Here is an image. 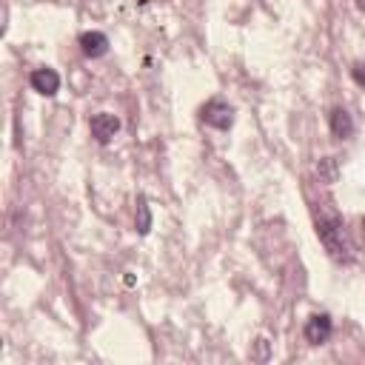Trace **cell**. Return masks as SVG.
Listing matches in <instances>:
<instances>
[{
	"label": "cell",
	"mask_w": 365,
	"mask_h": 365,
	"mask_svg": "<svg viewBox=\"0 0 365 365\" xmlns=\"http://www.w3.org/2000/svg\"><path fill=\"white\" fill-rule=\"evenodd\" d=\"M314 225H317V237H319V242L325 245V251H328L336 262H351V259H354V254H351V242H348V237H345L342 217H339L334 208L319 205V208H317V220H314Z\"/></svg>",
	"instance_id": "1"
},
{
	"label": "cell",
	"mask_w": 365,
	"mask_h": 365,
	"mask_svg": "<svg viewBox=\"0 0 365 365\" xmlns=\"http://www.w3.org/2000/svg\"><path fill=\"white\" fill-rule=\"evenodd\" d=\"M200 117H202V123H208L211 128L225 131V128H231V123H234V108H231L225 100H208V103L200 108Z\"/></svg>",
	"instance_id": "2"
},
{
	"label": "cell",
	"mask_w": 365,
	"mask_h": 365,
	"mask_svg": "<svg viewBox=\"0 0 365 365\" xmlns=\"http://www.w3.org/2000/svg\"><path fill=\"white\" fill-rule=\"evenodd\" d=\"M88 128H91V137H94L97 143H108V140L120 131V120H117L114 114H108V111H100V114L91 117Z\"/></svg>",
	"instance_id": "3"
},
{
	"label": "cell",
	"mask_w": 365,
	"mask_h": 365,
	"mask_svg": "<svg viewBox=\"0 0 365 365\" xmlns=\"http://www.w3.org/2000/svg\"><path fill=\"white\" fill-rule=\"evenodd\" d=\"M29 83H31V88H34L37 94L51 97V94H57V88H60V74H57L54 68H34L31 77H29Z\"/></svg>",
	"instance_id": "4"
},
{
	"label": "cell",
	"mask_w": 365,
	"mask_h": 365,
	"mask_svg": "<svg viewBox=\"0 0 365 365\" xmlns=\"http://www.w3.org/2000/svg\"><path fill=\"white\" fill-rule=\"evenodd\" d=\"M331 331H334V322H331L328 314H314V317L305 322V339H308L311 345H322V342L331 336Z\"/></svg>",
	"instance_id": "5"
},
{
	"label": "cell",
	"mask_w": 365,
	"mask_h": 365,
	"mask_svg": "<svg viewBox=\"0 0 365 365\" xmlns=\"http://www.w3.org/2000/svg\"><path fill=\"white\" fill-rule=\"evenodd\" d=\"M80 51L86 57H91V60L103 57L108 51V37L103 31H86V34H80Z\"/></svg>",
	"instance_id": "6"
},
{
	"label": "cell",
	"mask_w": 365,
	"mask_h": 365,
	"mask_svg": "<svg viewBox=\"0 0 365 365\" xmlns=\"http://www.w3.org/2000/svg\"><path fill=\"white\" fill-rule=\"evenodd\" d=\"M328 123H331V134L339 137V140H345V137L354 134V120H351V114L345 108H334L331 117H328Z\"/></svg>",
	"instance_id": "7"
},
{
	"label": "cell",
	"mask_w": 365,
	"mask_h": 365,
	"mask_svg": "<svg viewBox=\"0 0 365 365\" xmlns=\"http://www.w3.org/2000/svg\"><path fill=\"white\" fill-rule=\"evenodd\" d=\"M148 228H151V211H148V202L140 197L137 200V231L148 234Z\"/></svg>",
	"instance_id": "8"
},
{
	"label": "cell",
	"mask_w": 365,
	"mask_h": 365,
	"mask_svg": "<svg viewBox=\"0 0 365 365\" xmlns=\"http://www.w3.org/2000/svg\"><path fill=\"white\" fill-rule=\"evenodd\" d=\"M317 171H319V177H325L328 182H334V177H336V163H334L331 157H325V160H319Z\"/></svg>",
	"instance_id": "9"
},
{
	"label": "cell",
	"mask_w": 365,
	"mask_h": 365,
	"mask_svg": "<svg viewBox=\"0 0 365 365\" xmlns=\"http://www.w3.org/2000/svg\"><path fill=\"white\" fill-rule=\"evenodd\" d=\"M351 77H354L359 86H365V63H354V68H351Z\"/></svg>",
	"instance_id": "10"
},
{
	"label": "cell",
	"mask_w": 365,
	"mask_h": 365,
	"mask_svg": "<svg viewBox=\"0 0 365 365\" xmlns=\"http://www.w3.org/2000/svg\"><path fill=\"white\" fill-rule=\"evenodd\" d=\"M362 234H365V217H362Z\"/></svg>",
	"instance_id": "11"
}]
</instances>
